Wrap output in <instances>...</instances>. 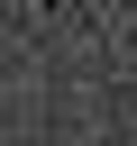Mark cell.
Instances as JSON below:
<instances>
[{
	"label": "cell",
	"mask_w": 137,
	"mask_h": 146,
	"mask_svg": "<svg viewBox=\"0 0 137 146\" xmlns=\"http://www.w3.org/2000/svg\"><path fill=\"white\" fill-rule=\"evenodd\" d=\"M128 9H137V0H128Z\"/></svg>",
	"instance_id": "obj_1"
}]
</instances>
